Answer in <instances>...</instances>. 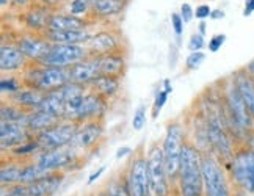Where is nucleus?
Instances as JSON below:
<instances>
[{
  "label": "nucleus",
  "instance_id": "f257e3e1",
  "mask_svg": "<svg viewBox=\"0 0 254 196\" xmlns=\"http://www.w3.org/2000/svg\"><path fill=\"white\" fill-rule=\"evenodd\" d=\"M174 189L179 196H204L202 151L190 140H185L184 143L181 170Z\"/></svg>",
  "mask_w": 254,
  "mask_h": 196
},
{
  "label": "nucleus",
  "instance_id": "f03ea898",
  "mask_svg": "<svg viewBox=\"0 0 254 196\" xmlns=\"http://www.w3.org/2000/svg\"><path fill=\"white\" fill-rule=\"evenodd\" d=\"M22 85L27 88H35L43 93L52 91L71 82L69 67L43 66L40 63H28L21 75Z\"/></svg>",
  "mask_w": 254,
  "mask_h": 196
},
{
  "label": "nucleus",
  "instance_id": "7ed1b4c3",
  "mask_svg": "<svg viewBox=\"0 0 254 196\" xmlns=\"http://www.w3.org/2000/svg\"><path fill=\"white\" fill-rule=\"evenodd\" d=\"M202 178H204V196H232L234 185L226 165L213 152L202 151Z\"/></svg>",
  "mask_w": 254,
  "mask_h": 196
},
{
  "label": "nucleus",
  "instance_id": "20e7f679",
  "mask_svg": "<svg viewBox=\"0 0 254 196\" xmlns=\"http://www.w3.org/2000/svg\"><path fill=\"white\" fill-rule=\"evenodd\" d=\"M226 168L234 187L254 196V151L251 146H237Z\"/></svg>",
  "mask_w": 254,
  "mask_h": 196
},
{
  "label": "nucleus",
  "instance_id": "39448f33",
  "mask_svg": "<svg viewBox=\"0 0 254 196\" xmlns=\"http://www.w3.org/2000/svg\"><path fill=\"white\" fill-rule=\"evenodd\" d=\"M185 140H187L185 138V131L181 123L173 121L167 126V132H165V138L162 141V148H163V155H165V165H167V171H168L173 189L176 187V182H178L182 148H184Z\"/></svg>",
  "mask_w": 254,
  "mask_h": 196
},
{
  "label": "nucleus",
  "instance_id": "423d86ee",
  "mask_svg": "<svg viewBox=\"0 0 254 196\" xmlns=\"http://www.w3.org/2000/svg\"><path fill=\"white\" fill-rule=\"evenodd\" d=\"M124 174L130 196H154L148 168V157H146L141 146L133 152Z\"/></svg>",
  "mask_w": 254,
  "mask_h": 196
},
{
  "label": "nucleus",
  "instance_id": "0eeeda50",
  "mask_svg": "<svg viewBox=\"0 0 254 196\" xmlns=\"http://www.w3.org/2000/svg\"><path fill=\"white\" fill-rule=\"evenodd\" d=\"M146 157H148V168L154 196H171L173 185L167 171V165H165L162 141H152Z\"/></svg>",
  "mask_w": 254,
  "mask_h": 196
},
{
  "label": "nucleus",
  "instance_id": "6e6552de",
  "mask_svg": "<svg viewBox=\"0 0 254 196\" xmlns=\"http://www.w3.org/2000/svg\"><path fill=\"white\" fill-rule=\"evenodd\" d=\"M79 127H80L79 123L63 120L58 124H55L54 127H51V129L36 133L35 138L41 144L43 151L66 148V146H69V143L72 141L74 135L79 131Z\"/></svg>",
  "mask_w": 254,
  "mask_h": 196
},
{
  "label": "nucleus",
  "instance_id": "1a4fd4ad",
  "mask_svg": "<svg viewBox=\"0 0 254 196\" xmlns=\"http://www.w3.org/2000/svg\"><path fill=\"white\" fill-rule=\"evenodd\" d=\"M88 51L83 44H52L49 54L38 62L43 66H57V67H71L72 65L85 60Z\"/></svg>",
  "mask_w": 254,
  "mask_h": 196
},
{
  "label": "nucleus",
  "instance_id": "9d476101",
  "mask_svg": "<svg viewBox=\"0 0 254 196\" xmlns=\"http://www.w3.org/2000/svg\"><path fill=\"white\" fill-rule=\"evenodd\" d=\"M33 160L47 173H54V171L72 170L74 163L80 162V157L79 152H75L71 146H66V148H60V149L41 151Z\"/></svg>",
  "mask_w": 254,
  "mask_h": 196
},
{
  "label": "nucleus",
  "instance_id": "9b49d317",
  "mask_svg": "<svg viewBox=\"0 0 254 196\" xmlns=\"http://www.w3.org/2000/svg\"><path fill=\"white\" fill-rule=\"evenodd\" d=\"M105 113H107V99L97 93L88 90L86 94L83 96L82 102L77 107L72 121L79 124L88 121H102Z\"/></svg>",
  "mask_w": 254,
  "mask_h": 196
},
{
  "label": "nucleus",
  "instance_id": "f8f14e48",
  "mask_svg": "<svg viewBox=\"0 0 254 196\" xmlns=\"http://www.w3.org/2000/svg\"><path fill=\"white\" fill-rule=\"evenodd\" d=\"M104 123L102 121H88L80 124L79 131L74 135L72 141L69 143L71 148L79 152H88L91 151L94 146L101 141V138L104 136Z\"/></svg>",
  "mask_w": 254,
  "mask_h": 196
},
{
  "label": "nucleus",
  "instance_id": "ddd939ff",
  "mask_svg": "<svg viewBox=\"0 0 254 196\" xmlns=\"http://www.w3.org/2000/svg\"><path fill=\"white\" fill-rule=\"evenodd\" d=\"M33 133L28 131V127L19 123H0V148L3 152L11 151L16 146L25 143L27 140L33 138Z\"/></svg>",
  "mask_w": 254,
  "mask_h": 196
},
{
  "label": "nucleus",
  "instance_id": "4468645a",
  "mask_svg": "<svg viewBox=\"0 0 254 196\" xmlns=\"http://www.w3.org/2000/svg\"><path fill=\"white\" fill-rule=\"evenodd\" d=\"M88 51V55L91 57H101L105 54L118 52L120 47V38L113 35L112 32H99L90 36V39L83 44Z\"/></svg>",
  "mask_w": 254,
  "mask_h": 196
},
{
  "label": "nucleus",
  "instance_id": "2eb2a0df",
  "mask_svg": "<svg viewBox=\"0 0 254 196\" xmlns=\"http://www.w3.org/2000/svg\"><path fill=\"white\" fill-rule=\"evenodd\" d=\"M66 178L64 171H54L27 185V196H54Z\"/></svg>",
  "mask_w": 254,
  "mask_h": 196
},
{
  "label": "nucleus",
  "instance_id": "dca6fc26",
  "mask_svg": "<svg viewBox=\"0 0 254 196\" xmlns=\"http://www.w3.org/2000/svg\"><path fill=\"white\" fill-rule=\"evenodd\" d=\"M17 47L21 49V52L28 58L30 62H41L43 58L49 54L52 47V43L47 41L44 36H22L17 41Z\"/></svg>",
  "mask_w": 254,
  "mask_h": 196
},
{
  "label": "nucleus",
  "instance_id": "f3484780",
  "mask_svg": "<svg viewBox=\"0 0 254 196\" xmlns=\"http://www.w3.org/2000/svg\"><path fill=\"white\" fill-rule=\"evenodd\" d=\"M28 65V58L21 52V49L13 44H2L0 47V69L2 72L24 71Z\"/></svg>",
  "mask_w": 254,
  "mask_h": 196
},
{
  "label": "nucleus",
  "instance_id": "a211bd4d",
  "mask_svg": "<svg viewBox=\"0 0 254 196\" xmlns=\"http://www.w3.org/2000/svg\"><path fill=\"white\" fill-rule=\"evenodd\" d=\"M99 72V63H97V57H86L85 60L75 63L69 67V78L71 82L80 83V85H90Z\"/></svg>",
  "mask_w": 254,
  "mask_h": 196
},
{
  "label": "nucleus",
  "instance_id": "6ab92c4d",
  "mask_svg": "<svg viewBox=\"0 0 254 196\" xmlns=\"http://www.w3.org/2000/svg\"><path fill=\"white\" fill-rule=\"evenodd\" d=\"M43 97H44L43 91L35 90V88L22 86L17 93L8 96V102L21 107V109H24L25 112H35V110L40 109V105L43 102Z\"/></svg>",
  "mask_w": 254,
  "mask_h": 196
},
{
  "label": "nucleus",
  "instance_id": "aec40b11",
  "mask_svg": "<svg viewBox=\"0 0 254 196\" xmlns=\"http://www.w3.org/2000/svg\"><path fill=\"white\" fill-rule=\"evenodd\" d=\"M99 63V72L102 75H113V77H123L126 74L127 60L121 52H112L97 57Z\"/></svg>",
  "mask_w": 254,
  "mask_h": 196
},
{
  "label": "nucleus",
  "instance_id": "412c9836",
  "mask_svg": "<svg viewBox=\"0 0 254 196\" xmlns=\"http://www.w3.org/2000/svg\"><path fill=\"white\" fill-rule=\"evenodd\" d=\"M232 80L236 83L240 96L243 97L251 115L254 116V78L247 72L245 67H240L232 74Z\"/></svg>",
  "mask_w": 254,
  "mask_h": 196
},
{
  "label": "nucleus",
  "instance_id": "4be33fe9",
  "mask_svg": "<svg viewBox=\"0 0 254 196\" xmlns=\"http://www.w3.org/2000/svg\"><path fill=\"white\" fill-rule=\"evenodd\" d=\"M43 36L52 44H85L90 39V33L85 30H47Z\"/></svg>",
  "mask_w": 254,
  "mask_h": 196
},
{
  "label": "nucleus",
  "instance_id": "5701e85b",
  "mask_svg": "<svg viewBox=\"0 0 254 196\" xmlns=\"http://www.w3.org/2000/svg\"><path fill=\"white\" fill-rule=\"evenodd\" d=\"M121 88V80L120 77H113V75H97L94 80L88 85V90L94 91L99 96L105 97L107 101L113 97L116 93L120 91Z\"/></svg>",
  "mask_w": 254,
  "mask_h": 196
},
{
  "label": "nucleus",
  "instance_id": "b1692460",
  "mask_svg": "<svg viewBox=\"0 0 254 196\" xmlns=\"http://www.w3.org/2000/svg\"><path fill=\"white\" fill-rule=\"evenodd\" d=\"M60 121H63V120H60L58 116L38 109L35 112H30V115H28L27 127H28V131H30L33 135H36V133H40L43 131L51 129V127H54L55 124H58Z\"/></svg>",
  "mask_w": 254,
  "mask_h": 196
},
{
  "label": "nucleus",
  "instance_id": "393cba45",
  "mask_svg": "<svg viewBox=\"0 0 254 196\" xmlns=\"http://www.w3.org/2000/svg\"><path fill=\"white\" fill-rule=\"evenodd\" d=\"M64 109H66V101H64V97H63L62 91H60V88L44 93L43 102L40 105V110L49 112V113L58 116L60 120H63V118H64Z\"/></svg>",
  "mask_w": 254,
  "mask_h": 196
},
{
  "label": "nucleus",
  "instance_id": "a878e982",
  "mask_svg": "<svg viewBox=\"0 0 254 196\" xmlns=\"http://www.w3.org/2000/svg\"><path fill=\"white\" fill-rule=\"evenodd\" d=\"M86 22L79 16L52 14L49 19V30H83Z\"/></svg>",
  "mask_w": 254,
  "mask_h": 196
},
{
  "label": "nucleus",
  "instance_id": "bb28decb",
  "mask_svg": "<svg viewBox=\"0 0 254 196\" xmlns=\"http://www.w3.org/2000/svg\"><path fill=\"white\" fill-rule=\"evenodd\" d=\"M51 13L44 6H33L30 11L25 14V25L32 28L35 32H46L49 28V19H51Z\"/></svg>",
  "mask_w": 254,
  "mask_h": 196
},
{
  "label": "nucleus",
  "instance_id": "cd10ccee",
  "mask_svg": "<svg viewBox=\"0 0 254 196\" xmlns=\"http://www.w3.org/2000/svg\"><path fill=\"white\" fill-rule=\"evenodd\" d=\"M127 0H91V9L101 17H110L120 14Z\"/></svg>",
  "mask_w": 254,
  "mask_h": 196
},
{
  "label": "nucleus",
  "instance_id": "c85d7f7f",
  "mask_svg": "<svg viewBox=\"0 0 254 196\" xmlns=\"http://www.w3.org/2000/svg\"><path fill=\"white\" fill-rule=\"evenodd\" d=\"M22 168H24V160L3 162L2 170H0V182H2V185H13L21 182Z\"/></svg>",
  "mask_w": 254,
  "mask_h": 196
},
{
  "label": "nucleus",
  "instance_id": "c756f323",
  "mask_svg": "<svg viewBox=\"0 0 254 196\" xmlns=\"http://www.w3.org/2000/svg\"><path fill=\"white\" fill-rule=\"evenodd\" d=\"M43 151L41 144L38 143V140L35 138H30L27 140L25 143L16 146V148H13L11 151H9V154H11L16 160H30V159H35V157L40 154Z\"/></svg>",
  "mask_w": 254,
  "mask_h": 196
},
{
  "label": "nucleus",
  "instance_id": "7c9ffc66",
  "mask_svg": "<svg viewBox=\"0 0 254 196\" xmlns=\"http://www.w3.org/2000/svg\"><path fill=\"white\" fill-rule=\"evenodd\" d=\"M28 115L30 112H25L21 107H17L11 102H3L2 104V113H0V118L2 121H8V123H19V124H24L27 126L28 121Z\"/></svg>",
  "mask_w": 254,
  "mask_h": 196
},
{
  "label": "nucleus",
  "instance_id": "2f4dec72",
  "mask_svg": "<svg viewBox=\"0 0 254 196\" xmlns=\"http://www.w3.org/2000/svg\"><path fill=\"white\" fill-rule=\"evenodd\" d=\"M24 85H22V80L21 78H17L14 75H8V77H2V80H0V91L2 94H14L21 90Z\"/></svg>",
  "mask_w": 254,
  "mask_h": 196
},
{
  "label": "nucleus",
  "instance_id": "473e14b6",
  "mask_svg": "<svg viewBox=\"0 0 254 196\" xmlns=\"http://www.w3.org/2000/svg\"><path fill=\"white\" fill-rule=\"evenodd\" d=\"M107 190H109L110 196H130L129 189H127V184H126V174L116 176L113 181H110Z\"/></svg>",
  "mask_w": 254,
  "mask_h": 196
},
{
  "label": "nucleus",
  "instance_id": "72a5a7b5",
  "mask_svg": "<svg viewBox=\"0 0 254 196\" xmlns=\"http://www.w3.org/2000/svg\"><path fill=\"white\" fill-rule=\"evenodd\" d=\"M206 60V54L196 51V52H190V55L185 60V71H196L199 69V66Z\"/></svg>",
  "mask_w": 254,
  "mask_h": 196
},
{
  "label": "nucleus",
  "instance_id": "f704fd0d",
  "mask_svg": "<svg viewBox=\"0 0 254 196\" xmlns=\"http://www.w3.org/2000/svg\"><path fill=\"white\" fill-rule=\"evenodd\" d=\"M0 196H27V184H13V185H2Z\"/></svg>",
  "mask_w": 254,
  "mask_h": 196
},
{
  "label": "nucleus",
  "instance_id": "c9c22d12",
  "mask_svg": "<svg viewBox=\"0 0 254 196\" xmlns=\"http://www.w3.org/2000/svg\"><path fill=\"white\" fill-rule=\"evenodd\" d=\"M168 96H170V93H167L165 90H159L157 94H155L154 104H152V118H154V120L160 115L163 105L167 104V101H168Z\"/></svg>",
  "mask_w": 254,
  "mask_h": 196
},
{
  "label": "nucleus",
  "instance_id": "e433bc0d",
  "mask_svg": "<svg viewBox=\"0 0 254 196\" xmlns=\"http://www.w3.org/2000/svg\"><path fill=\"white\" fill-rule=\"evenodd\" d=\"M146 124V105H138L132 118V127L135 131H141Z\"/></svg>",
  "mask_w": 254,
  "mask_h": 196
},
{
  "label": "nucleus",
  "instance_id": "4c0bfd02",
  "mask_svg": "<svg viewBox=\"0 0 254 196\" xmlns=\"http://www.w3.org/2000/svg\"><path fill=\"white\" fill-rule=\"evenodd\" d=\"M91 8V0H72L71 2V14L82 16Z\"/></svg>",
  "mask_w": 254,
  "mask_h": 196
},
{
  "label": "nucleus",
  "instance_id": "58836bf2",
  "mask_svg": "<svg viewBox=\"0 0 254 196\" xmlns=\"http://www.w3.org/2000/svg\"><path fill=\"white\" fill-rule=\"evenodd\" d=\"M204 47V35L201 33H193L190 41H189V51L190 52H196V51H201Z\"/></svg>",
  "mask_w": 254,
  "mask_h": 196
},
{
  "label": "nucleus",
  "instance_id": "ea45409f",
  "mask_svg": "<svg viewBox=\"0 0 254 196\" xmlns=\"http://www.w3.org/2000/svg\"><path fill=\"white\" fill-rule=\"evenodd\" d=\"M224 41H226V35H215V36H212L210 38V41H209V51L210 52H218L220 49H221V46L224 44Z\"/></svg>",
  "mask_w": 254,
  "mask_h": 196
},
{
  "label": "nucleus",
  "instance_id": "a19ab883",
  "mask_svg": "<svg viewBox=\"0 0 254 196\" xmlns=\"http://www.w3.org/2000/svg\"><path fill=\"white\" fill-rule=\"evenodd\" d=\"M171 24H173V30H174L176 36H181L182 32H184V24H185L182 16L178 14V13H173L171 14Z\"/></svg>",
  "mask_w": 254,
  "mask_h": 196
},
{
  "label": "nucleus",
  "instance_id": "79ce46f5",
  "mask_svg": "<svg viewBox=\"0 0 254 196\" xmlns=\"http://www.w3.org/2000/svg\"><path fill=\"white\" fill-rule=\"evenodd\" d=\"M181 16H182V19H184V22L185 24H189L191 19H193V16H194V11H193V8L189 5V3H182V6H181Z\"/></svg>",
  "mask_w": 254,
  "mask_h": 196
},
{
  "label": "nucleus",
  "instance_id": "37998d69",
  "mask_svg": "<svg viewBox=\"0 0 254 196\" xmlns=\"http://www.w3.org/2000/svg\"><path fill=\"white\" fill-rule=\"evenodd\" d=\"M212 14V9L209 5H199L196 8V11H194V16H196L198 19H206V17H210Z\"/></svg>",
  "mask_w": 254,
  "mask_h": 196
},
{
  "label": "nucleus",
  "instance_id": "c03bdc74",
  "mask_svg": "<svg viewBox=\"0 0 254 196\" xmlns=\"http://www.w3.org/2000/svg\"><path fill=\"white\" fill-rule=\"evenodd\" d=\"M254 13V0H245V9H243V16L248 17Z\"/></svg>",
  "mask_w": 254,
  "mask_h": 196
},
{
  "label": "nucleus",
  "instance_id": "a18cd8bd",
  "mask_svg": "<svg viewBox=\"0 0 254 196\" xmlns=\"http://www.w3.org/2000/svg\"><path fill=\"white\" fill-rule=\"evenodd\" d=\"M105 171V166H101V168L99 170H97V171H94L91 176H90V178H88V185H91L94 181H97V179H99L101 178V174Z\"/></svg>",
  "mask_w": 254,
  "mask_h": 196
},
{
  "label": "nucleus",
  "instance_id": "49530a36",
  "mask_svg": "<svg viewBox=\"0 0 254 196\" xmlns=\"http://www.w3.org/2000/svg\"><path fill=\"white\" fill-rule=\"evenodd\" d=\"M127 154H132V149L130 148H127V146H124V148H120L118 149V152H116V159H123L124 155H127Z\"/></svg>",
  "mask_w": 254,
  "mask_h": 196
},
{
  "label": "nucleus",
  "instance_id": "de8ad7c7",
  "mask_svg": "<svg viewBox=\"0 0 254 196\" xmlns=\"http://www.w3.org/2000/svg\"><path fill=\"white\" fill-rule=\"evenodd\" d=\"M245 69H247V72H248V74H250V75L254 78V58H253V60H251V62H250V63L245 66Z\"/></svg>",
  "mask_w": 254,
  "mask_h": 196
},
{
  "label": "nucleus",
  "instance_id": "09e8293b",
  "mask_svg": "<svg viewBox=\"0 0 254 196\" xmlns=\"http://www.w3.org/2000/svg\"><path fill=\"white\" fill-rule=\"evenodd\" d=\"M163 86H165V91L171 94V91H173V86H171L170 78H165V80H163Z\"/></svg>",
  "mask_w": 254,
  "mask_h": 196
},
{
  "label": "nucleus",
  "instance_id": "8fccbe9b",
  "mask_svg": "<svg viewBox=\"0 0 254 196\" xmlns=\"http://www.w3.org/2000/svg\"><path fill=\"white\" fill-rule=\"evenodd\" d=\"M210 17H212V19H223V17H224V13L220 11V9H217V11H212Z\"/></svg>",
  "mask_w": 254,
  "mask_h": 196
},
{
  "label": "nucleus",
  "instance_id": "3c124183",
  "mask_svg": "<svg viewBox=\"0 0 254 196\" xmlns=\"http://www.w3.org/2000/svg\"><path fill=\"white\" fill-rule=\"evenodd\" d=\"M232 196H251V195H248L247 192H243V190H240V189H236V187H234Z\"/></svg>",
  "mask_w": 254,
  "mask_h": 196
},
{
  "label": "nucleus",
  "instance_id": "603ef678",
  "mask_svg": "<svg viewBox=\"0 0 254 196\" xmlns=\"http://www.w3.org/2000/svg\"><path fill=\"white\" fill-rule=\"evenodd\" d=\"M247 144L248 146H251V148H253V151H254V131L250 133V136H248V141H247Z\"/></svg>",
  "mask_w": 254,
  "mask_h": 196
},
{
  "label": "nucleus",
  "instance_id": "864d4df0",
  "mask_svg": "<svg viewBox=\"0 0 254 196\" xmlns=\"http://www.w3.org/2000/svg\"><path fill=\"white\" fill-rule=\"evenodd\" d=\"M96 196H110V193H109V190L107 189H102V190H99L96 193Z\"/></svg>",
  "mask_w": 254,
  "mask_h": 196
},
{
  "label": "nucleus",
  "instance_id": "5fc2aeb1",
  "mask_svg": "<svg viewBox=\"0 0 254 196\" xmlns=\"http://www.w3.org/2000/svg\"><path fill=\"white\" fill-rule=\"evenodd\" d=\"M9 2H13V3H17V5H25L28 0H9Z\"/></svg>",
  "mask_w": 254,
  "mask_h": 196
},
{
  "label": "nucleus",
  "instance_id": "6e6d98bb",
  "mask_svg": "<svg viewBox=\"0 0 254 196\" xmlns=\"http://www.w3.org/2000/svg\"><path fill=\"white\" fill-rule=\"evenodd\" d=\"M199 30H201V35H204V32H206V24L201 22L199 24Z\"/></svg>",
  "mask_w": 254,
  "mask_h": 196
},
{
  "label": "nucleus",
  "instance_id": "4d7b16f0",
  "mask_svg": "<svg viewBox=\"0 0 254 196\" xmlns=\"http://www.w3.org/2000/svg\"><path fill=\"white\" fill-rule=\"evenodd\" d=\"M43 2H44V3H47V5H51V3H55L57 0H43Z\"/></svg>",
  "mask_w": 254,
  "mask_h": 196
}]
</instances>
